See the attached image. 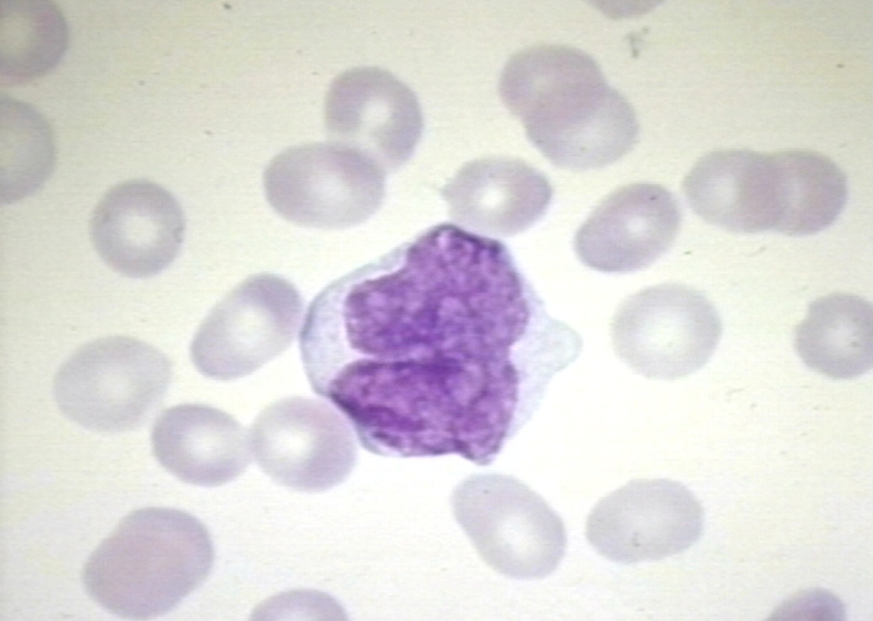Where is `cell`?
I'll list each match as a JSON object with an SVG mask.
<instances>
[{"mask_svg":"<svg viewBox=\"0 0 873 621\" xmlns=\"http://www.w3.org/2000/svg\"><path fill=\"white\" fill-rule=\"evenodd\" d=\"M455 520L481 558L515 579H540L563 558L561 518L528 486L499 473L474 475L453 491Z\"/></svg>","mask_w":873,"mask_h":621,"instance_id":"5b68a950","label":"cell"},{"mask_svg":"<svg viewBox=\"0 0 873 621\" xmlns=\"http://www.w3.org/2000/svg\"><path fill=\"white\" fill-rule=\"evenodd\" d=\"M63 12L52 1L1 2V76L26 81L52 69L67 47Z\"/></svg>","mask_w":873,"mask_h":621,"instance_id":"ac0fdd59","label":"cell"},{"mask_svg":"<svg viewBox=\"0 0 873 621\" xmlns=\"http://www.w3.org/2000/svg\"><path fill=\"white\" fill-rule=\"evenodd\" d=\"M88 229L96 252L108 266L125 276L142 279L160 273L175 260L185 217L168 189L136 178L103 195Z\"/></svg>","mask_w":873,"mask_h":621,"instance_id":"4fadbf2b","label":"cell"},{"mask_svg":"<svg viewBox=\"0 0 873 621\" xmlns=\"http://www.w3.org/2000/svg\"><path fill=\"white\" fill-rule=\"evenodd\" d=\"M331 142L369 156L395 171L413 154L423 130L414 92L380 67H354L331 83L324 102Z\"/></svg>","mask_w":873,"mask_h":621,"instance_id":"8fae6325","label":"cell"},{"mask_svg":"<svg viewBox=\"0 0 873 621\" xmlns=\"http://www.w3.org/2000/svg\"><path fill=\"white\" fill-rule=\"evenodd\" d=\"M441 194L453 221L482 233L509 237L546 213L552 187L541 172L521 160L489 156L464 164Z\"/></svg>","mask_w":873,"mask_h":621,"instance_id":"9a60e30c","label":"cell"},{"mask_svg":"<svg viewBox=\"0 0 873 621\" xmlns=\"http://www.w3.org/2000/svg\"><path fill=\"white\" fill-rule=\"evenodd\" d=\"M873 312L861 296L834 293L813 301L797 326L795 349L811 370L834 380L861 377L873 363Z\"/></svg>","mask_w":873,"mask_h":621,"instance_id":"e0dca14e","label":"cell"},{"mask_svg":"<svg viewBox=\"0 0 873 621\" xmlns=\"http://www.w3.org/2000/svg\"><path fill=\"white\" fill-rule=\"evenodd\" d=\"M55 164L53 133L32 106L1 100V201L11 204L37 190Z\"/></svg>","mask_w":873,"mask_h":621,"instance_id":"d6986e66","label":"cell"},{"mask_svg":"<svg viewBox=\"0 0 873 621\" xmlns=\"http://www.w3.org/2000/svg\"><path fill=\"white\" fill-rule=\"evenodd\" d=\"M385 171L355 149L330 143L291 146L263 173L271 208L289 222L343 229L371 217L385 197Z\"/></svg>","mask_w":873,"mask_h":621,"instance_id":"8992f818","label":"cell"},{"mask_svg":"<svg viewBox=\"0 0 873 621\" xmlns=\"http://www.w3.org/2000/svg\"><path fill=\"white\" fill-rule=\"evenodd\" d=\"M681 225L677 198L666 187L634 183L607 195L579 228L578 258L606 273H626L653 264L673 243Z\"/></svg>","mask_w":873,"mask_h":621,"instance_id":"5bb4252c","label":"cell"},{"mask_svg":"<svg viewBox=\"0 0 873 621\" xmlns=\"http://www.w3.org/2000/svg\"><path fill=\"white\" fill-rule=\"evenodd\" d=\"M157 460L180 480L218 487L238 478L251 462L250 436L231 415L187 403L164 410L151 431Z\"/></svg>","mask_w":873,"mask_h":621,"instance_id":"2e32d148","label":"cell"},{"mask_svg":"<svg viewBox=\"0 0 873 621\" xmlns=\"http://www.w3.org/2000/svg\"><path fill=\"white\" fill-rule=\"evenodd\" d=\"M340 413L321 400L291 396L266 406L249 436L261 470L285 488L323 492L356 464V443Z\"/></svg>","mask_w":873,"mask_h":621,"instance_id":"9c48e42d","label":"cell"},{"mask_svg":"<svg viewBox=\"0 0 873 621\" xmlns=\"http://www.w3.org/2000/svg\"><path fill=\"white\" fill-rule=\"evenodd\" d=\"M691 209L729 231L783 233L789 209V181L783 152L745 149L712 151L682 182Z\"/></svg>","mask_w":873,"mask_h":621,"instance_id":"7c38bea8","label":"cell"},{"mask_svg":"<svg viewBox=\"0 0 873 621\" xmlns=\"http://www.w3.org/2000/svg\"><path fill=\"white\" fill-rule=\"evenodd\" d=\"M549 318L502 242L441 224L341 276L310 304L300 351L313 391L363 447L492 464L530 364L580 351Z\"/></svg>","mask_w":873,"mask_h":621,"instance_id":"6da1fadb","label":"cell"},{"mask_svg":"<svg viewBox=\"0 0 873 621\" xmlns=\"http://www.w3.org/2000/svg\"><path fill=\"white\" fill-rule=\"evenodd\" d=\"M722 333L720 316L698 290L664 283L629 296L611 326L617 356L650 379L677 380L702 368Z\"/></svg>","mask_w":873,"mask_h":621,"instance_id":"52a82bcc","label":"cell"},{"mask_svg":"<svg viewBox=\"0 0 873 621\" xmlns=\"http://www.w3.org/2000/svg\"><path fill=\"white\" fill-rule=\"evenodd\" d=\"M172 378L169 358L133 337L108 336L74 351L58 368L53 395L61 412L98 433L138 428L153 413Z\"/></svg>","mask_w":873,"mask_h":621,"instance_id":"277c9868","label":"cell"},{"mask_svg":"<svg viewBox=\"0 0 873 621\" xmlns=\"http://www.w3.org/2000/svg\"><path fill=\"white\" fill-rule=\"evenodd\" d=\"M498 90L531 143L559 167L600 168L637 142L634 108L606 83L594 58L575 47L519 51L505 64Z\"/></svg>","mask_w":873,"mask_h":621,"instance_id":"7a4b0ae2","label":"cell"},{"mask_svg":"<svg viewBox=\"0 0 873 621\" xmlns=\"http://www.w3.org/2000/svg\"><path fill=\"white\" fill-rule=\"evenodd\" d=\"M303 299L288 280L251 275L218 302L198 326L191 359L205 377H246L283 352L294 340Z\"/></svg>","mask_w":873,"mask_h":621,"instance_id":"ba28073f","label":"cell"},{"mask_svg":"<svg viewBox=\"0 0 873 621\" xmlns=\"http://www.w3.org/2000/svg\"><path fill=\"white\" fill-rule=\"evenodd\" d=\"M214 545L205 525L170 508L125 516L84 564L85 591L110 613L133 620L161 617L208 577Z\"/></svg>","mask_w":873,"mask_h":621,"instance_id":"3957f363","label":"cell"},{"mask_svg":"<svg viewBox=\"0 0 873 621\" xmlns=\"http://www.w3.org/2000/svg\"><path fill=\"white\" fill-rule=\"evenodd\" d=\"M704 511L693 493L669 479H636L601 499L586 520L590 545L618 564L659 560L700 538Z\"/></svg>","mask_w":873,"mask_h":621,"instance_id":"30bf717a","label":"cell"}]
</instances>
